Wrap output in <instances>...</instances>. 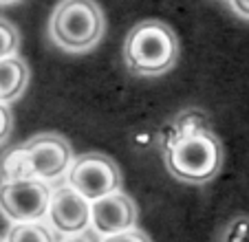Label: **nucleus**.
<instances>
[{"label": "nucleus", "mask_w": 249, "mask_h": 242, "mask_svg": "<svg viewBox=\"0 0 249 242\" xmlns=\"http://www.w3.org/2000/svg\"><path fill=\"white\" fill-rule=\"evenodd\" d=\"M29 84V66L22 57L0 60V104H9L24 93Z\"/></svg>", "instance_id": "obj_9"}, {"label": "nucleus", "mask_w": 249, "mask_h": 242, "mask_svg": "<svg viewBox=\"0 0 249 242\" xmlns=\"http://www.w3.org/2000/svg\"><path fill=\"white\" fill-rule=\"evenodd\" d=\"M0 242H5V240H2V238H0Z\"/></svg>", "instance_id": "obj_19"}, {"label": "nucleus", "mask_w": 249, "mask_h": 242, "mask_svg": "<svg viewBox=\"0 0 249 242\" xmlns=\"http://www.w3.org/2000/svg\"><path fill=\"white\" fill-rule=\"evenodd\" d=\"M231 9H234L240 18L249 20V0H231Z\"/></svg>", "instance_id": "obj_16"}, {"label": "nucleus", "mask_w": 249, "mask_h": 242, "mask_svg": "<svg viewBox=\"0 0 249 242\" xmlns=\"http://www.w3.org/2000/svg\"><path fill=\"white\" fill-rule=\"evenodd\" d=\"M11 128H14V117H11V110L7 108V104H0V143L11 135Z\"/></svg>", "instance_id": "obj_15"}, {"label": "nucleus", "mask_w": 249, "mask_h": 242, "mask_svg": "<svg viewBox=\"0 0 249 242\" xmlns=\"http://www.w3.org/2000/svg\"><path fill=\"white\" fill-rule=\"evenodd\" d=\"M90 223L95 231L102 236H113L135 227L137 223V205L130 196L122 191L104 196V198L93 200L90 205Z\"/></svg>", "instance_id": "obj_7"}, {"label": "nucleus", "mask_w": 249, "mask_h": 242, "mask_svg": "<svg viewBox=\"0 0 249 242\" xmlns=\"http://www.w3.org/2000/svg\"><path fill=\"white\" fill-rule=\"evenodd\" d=\"M179 62V37L161 20H143L128 31L124 64L132 75L157 77Z\"/></svg>", "instance_id": "obj_2"}, {"label": "nucleus", "mask_w": 249, "mask_h": 242, "mask_svg": "<svg viewBox=\"0 0 249 242\" xmlns=\"http://www.w3.org/2000/svg\"><path fill=\"white\" fill-rule=\"evenodd\" d=\"M102 242H152V240L143 231H139V229H128V231H122V233L104 236Z\"/></svg>", "instance_id": "obj_14"}, {"label": "nucleus", "mask_w": 249, "mask_h": 242, "mask_svg": "<svg viewBox=\"0 0 249 242\" xmlns=\"http://www.w3.org/2000/svg\"><path fill=\"white\" fill-rule=\"evenodd\" d=\"M64 242H90V240H86L84 236H73V238H69V240H64Z\"/></svg>", "instance_id": "obj_17"}, {"label": "nucleus", "mask_w": 249, "mask_h": 242, "mask_svg": "<svg viewBox=\"0 0 249 242\" xmlns=\"http://www.w3.org/2000/svg\"><path fill=\"white\" fill-rule=\"evenodd\" d=\"M20 47V33L11 22L0 18V60L16 55Z\"/></svg>", "instance_id": "obj_13"}, {"label": "nucleus", "mask_w": 249, "mask_h": 242, "mask_svg": "<svg viewBox=\"0 0 249 242\" xmlns=\"http://www.w3.org/2000/svg\"><path fill=\"white\" fill-rule=\"evenodd\" d=\"M69 185L86 200H97L119 191L122 172L110 156L102 152H89L69 165Z\"/></svg>", "instance_id": "obj_4"}, {"label": "nucleus", "mask_w": 249, "mask_h": 242, "mask_svg": "<svg viewBox=\"0 0 249 242\" xmlns=\"http://www.w3.org/2000/svg\"><path fill=\"white\" fill-rule=\"evenodd\" d=\"M218 242H249V216H234L227 220Z\"/></svg>", "instance_id": "obj_12"}, {"label": "nucleus", "mask_w": 249, "mask_h": 242, "mask_svg": "<svg viewBox=\"0 0 249 242\" xmlns=\"http://www.w3.org/2000/svg\"><path fill=\"white\" fill-rule=\"evenodd\" d=\"M49 198L51 190L38 178L0 183V211L14 223H38L49 209Z\"/></svg>", "instance_id": "obj_5"}, {"label": "nucleus", "mask_w": 249, "mask_h": 242, "mask_svg": "<svg viewBox=\"0 0 249 242\" xmlns=\"http://www.w3.org/2000/svg\"><path fill=\"white\" fill-rule=\"evenodd\" d=\"M104 29L106 20L95 0H60L49 18V37L71 53L95 49Z\"/></svg>", "instance_id": "obj_3"}, {"label": "nucleus", "mask_w": 249, "mask_h": 242, "mask_svg": "<svg viewBox=\"0 0 249 242\" xmlns=\"http://www.w3.org/2000/svg\"><path fill=\"white\" fill-rule=\"evenodd\" d=\"M24 178H31V172H29L22 148H16L7 152L0 161V183H14L24 181Z\"/></svg>", "instance_id": "obj_10"}, {"label": "nucleus", "mask_w": 249, "mask_h": 242, "mask_svg": "<svg viewBox=\"0 0 249 242\" xmlns=\"http://www.w3.org/2000/svg\"><path fill=\"white\" fill-rule=\"evenodd\" d=\"M22 152L27 158L31 178H38L44 183L62 176L73 161L71 143L55 132H40V135L31 137L22 145Z\"/></svg>", "instance_id": "obj_6"}, {"label": "nucleus", "mask_w": 249, "mask_h": 242, "mask_svg": "<svg viewBox=\"0 0 249 242\" xmlns=\"http://www.w3.org/2000/svg\"><path fill=\"white\" fill-rule=\"evenodd\" d=\"M168 172L192 185L207 183L221 172L223 145L203 110L190 108L174 117L161 135Z\"/></svg>", "instance_id": "obj_1"}, {"label": "nucleus", "mask_w": 249, "mask_h": 242, "mask_svg": "<svg viewBox=\"0 0 249 242\" xmlns=\"http://www.w3.org/2000/svg\"><path fill=\"white\" fill-rule=\"evenodd\" d=\"M5 242H53V233L42 223H16Z\"/></svg>", "instance_id": "obj_11"}, {"label": "nucleus", "mask_w": 249, "mask_h": 242, "mask_svg": "<svg viewBox=\"0 0 249 242\" xmlns=\"http://www.w3.org/2000/svg\"><path fill=\"white\" fill-rule=\"evenodd\" d=\"M0 2H5V5H7V2H16V0H0Z\"/></svg>", "instance_id": "obj_18"}, {"label": "nucleus", "mask_w": 249, "mask_h": 242, "mask_svg": "<svg viewBox=\"0 0 249 242\" xmlns=\"http://www.w3.org/2000/svg\"><path fill=\"white\" fill-rule=\"evenodd\" d=\"M49 218L62 233H80L90 223V205L71 185L57 187L49 198Z\"/></svg>", "instance_id": "obj_8"}]
</instances>
